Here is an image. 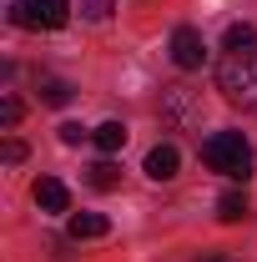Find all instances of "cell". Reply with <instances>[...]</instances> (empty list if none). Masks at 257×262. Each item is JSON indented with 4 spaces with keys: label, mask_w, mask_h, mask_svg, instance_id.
Masks as SVG:
<instances>
[{
    "label": "cell",
    "mask_w": 257,
    "mask_h": 262,
    "mask_svg": "<svg viewBox=\"0 0 257 262\" xmlns=\"http://www.w3.org/2000/svg\"><path fill=\"white\" fill-rule=\"evenodd\" d=\"M71 20V0H15L10 5V26L20 31H61Z\"/></svg>",
    "instance_id": "obj_3"
},
{
    "label": "cell",
    "mask_w": 257,
    "mask_h": 262,
    "mask_svg": "<svg viewBox=\"0 0 257 262\" xmlns=\"http://www.w3.org/2000/svg\"><path fill=\"white\" fill-rule=\"evenodd\" d=\"M86 187H96V192H116L121 187V171L111 162H96V166H86Z\"/></svg>",
    "instance_id": "obj_10"
},
{
    "label": "cell",
    "mask_w": 257,
    "mask_h": 262,
    "mask_svg": "<svg viewBox=\"0 0 257 262\" xmlns=\"http://www.w3.org/2000/svg\"><path fill=\"white\" fill-rule=\"evenodd\" d=\"M81 10H86V20H106L111 15V0H81Z\"/></svg>",
    "instance_id": "obj_15"
},
{
    "label": "cell",
    "mask_w": 257,
    "mask_h": 262,
    "mask_svg": "<svg viewBox=\"0 0 257 262\" xmlns=\"http://www.w3.org/2000/svg\"><path fill=\"white\" fill-rule=\"evenodd\" d=\"M31 196H35L40 212H66V207H71V192H66L56 177H40V182L31 187Z\"/></svg>",
    "instance_id": "obj_7"
},
{
    "label": "cell",
    "mask_w": 257,
    "mask_h": 262,
    "mask_svg": "<svg viewBox=\"0 0 257 262\" xmlns=\"http://www.w3.org/2000/svg\"><path fill=\"white\" fill-rule=\"evenodd\" d=\"M172 61L182 66V71H202V66H207V40H202V31L177 26V31H172Z\"/></svg>",
    "instance_id": "obj_5"
},
{
    "label": "cell",
    "mask_w": 257,
    "mask_h": 262,
    "mask_svg": "<svg viewBox=\"0 0 257 262\" xmlns=\"http://www.w3.org/2000/svg\"><path fill=\"white\" fill-rule=\"evenodd\" d=\"M91 141L111 157V151H121V146H126V126H121V121H101V126L91 131Z\"/></svg>",
    "instance_id": "obj_9"
},
{
    "label": "cell",
    "mask_w": 257,
    "mask_h": 262,
    "mask_svg": "<svg viewBox=\"0 0 257 262\" xmlns=\"http://www.w3.org/2000/svg\"><path fill=\"white\" fill-rule=\"evenodd\" d=\"M202 162L212 166L217 177H232V182H247L252 177V141L242 131H212L202 141Z\"/></svg>",
    "instance_id": "obj_2"
},
{
    "label": "cell",
    "mask_w": 257,
    "mask_h": 262,
    "mask_svg": "<svg viewBox=\"0 0 257 262\" xmlns=\"http://www.w3.org/2000/svg\"><path fill=\"white\" fill-rule=\"evenodd\" d=\"M71 96L76 91H71V81H61V76H46L40 81V101L46 106H71Z\"/></svg>",
    "instance_id": "obj_11"
},
{
    "label": "cell",
    "mask_w": 257,
    "mask_h": 262,
    "mask_svg": "<svg viewBox=\"0 0 257 262\" xmlns=\"http://www.w3.org/2000/svg\"><path fill=\"white\" fill-rule=\"evenodd\" d=\"M161 116H166L177 131L197 126V121H202V101H197V91H187V86H172V91L161 96Z\"/></svg>",
    "instance_id": "obj_4"
},
{
    "label": "cell",
    "mask_w": 257,
    "mask_h": 262,
    "mask_svg": "<svg viewBox=\"0 0 257 262\" xmlns=\"http://www.w3.org/2000/svg\"><path fill=\"white\" fill-rule=\"evenodd\" d=\"M106 232H111V222H106L101 212H76V217H71V237H76V242H86V237H106Z\"/></svg>",
    "instance_id": "obj_8"
},
{
    "label": "cell",
    "mask_w": 257,
    "mask_h": 262,
    "mask_svg": "<svg viewBox=\"0 0 257 262\" xmlns=\"http://www.w3.org/2000/svg\"><path fill=\"white\" fill-rule=\"evenodd\" d=\"M217 217H222V222H242V217H247V196L242 192H222L217 196Z\"/></svg>",
    "instance_id": "obj_12"
},
{
    "label": "cell",
    "mask_w": 257,
    "mask_h": 262,
    "mask_svg": "<svg viewBox=\"0 0 257 262\" xmlns=\"http://www.w3.org/2000/svg\"><path fill=\"white\" fill-rule=\"evenodd\" d=\"M15 121H20V101H15V96H10V91H5V101H0V126L10 131V126H15Z\"/></svg>",
    "instance_id": "obj_14"
},
{
    "label": "cell",
    "mask_w": 257,
    "mask_h": 262,
    "mask_svg": "<svg viewBox=\"0 0 257 262\" xmlns=\"http://www.w3.org/2000/svg\"><path fill=\"white\" fill-rule=\"evenodd\" d=\"M5 162H10V166L26 162V146H20V141H5Z\"/></svg>",
    "instance_id": "obj_17"
},
{
    "label": "cell",
    "mask_w": 257,
    "mask_h": 262,
    "mask_svg": "<svg viewBox=\"0 0 257 262\" xmlns=\"http://www.w3.org/2000/svg\"><path fill=\"white\" fill-rule=\"evenodd\" d=\"M247 46H257V31H252V26H227L222 51H247Z\"/></svg>",
    "instance_id": "obj_13"
},
{
    "label": "cell",
    "mask_w": 257,
    "mask_h": 262,
    "mask_svg": "<svg viewBox=\"0 0 257 262\" xmlns=\"http://www.w3.org/2000/svg\"><path fill=\"white\" fill-rule=\"evenodd\" d=\"M177 166H182V157H177V146H172V141L146 151V177H152V182H172V177H177Z\"/></svg>",
    "instance_id": "obj_6"
},
{
    "label": "cell",
    "mask_w": 257,
    "mask_h": 262,
    "mask_svg": "<svg viewBox=\"0 0 257 262\" xmlns=\"http://www.w3.org/2000/svg\"><path fill=\"white\" fill-rule=\"evenodd\" d=\"M217 91L242 111H257V46L247 51H227L217 61Z\"/></svg>",
    "instance_id": "obj_1"
},
{
    "label": "cell",
    "mask_w": 257,
    "mask_h": 262,
    "mask_svg": "<svg viewBox=\"0 0 257 262\" xmlns=\"http://www.w3.org/2000/svg\"><path fill=\"white\" fill-rule=\"evenodd\" d=\"M86 136H91V131H81L76 121H66V126H61V141H66V146H81Z\"/></svg>",
    "instance_id": "obj_16"
}]
</instances>
